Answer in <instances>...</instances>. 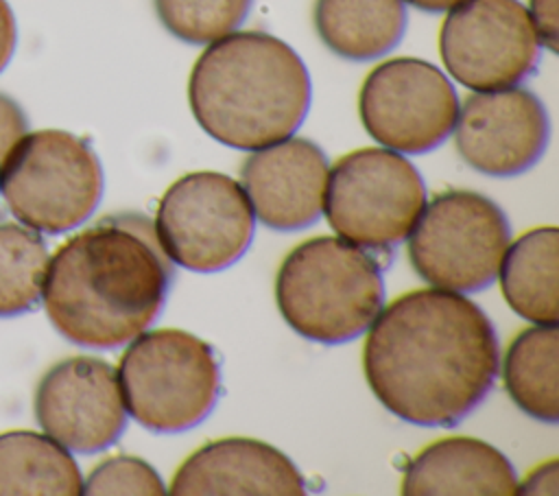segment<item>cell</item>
<instances>
[{
  "label": "cell",
  "mask_w": 559,
  "mask_h": 496,
  "mask_svg": "<svg viewBox=\"0 0 559 496\" xmlns=\"http://www.w3.org/2000/svg\"><path fill=\"white\" fill-rule=\"evenodd\" d=\"M301 57L264 31H234L207 44L188 79V103L216 142L255 151L293 135L310 107Z\"/></svg>",
  "instance_id": "3"
},
{
  "label": "cell",
  "mask_w": 559,
  "mask_h": 496,
  "mask_svg": "<svg viewBox=\"0 0 559 496\" xmlns=\"http://www.w3.org/2000/svg\"><path fill=\"white\" fill-rule=\"evenodd\" d=\"M365 131L397 153H428L454 129L459 96L450 79L430 61L395 57L378 63L358 92Z\"/></svg>",
  "instance_id": "10"
},
{
  "label": "cell",
  "mask_w": 559,
  "mask_h": 496,
  "mask_svg": "<svg viewBox=\"0 0 559 496\" xmlns=\"http://www.w3.org/2000/svg\"><path fill=\"white\" fill-rule=\"evenodd\" d=\"M33 411L46 435L81 454L109 448L127 426L118 371L96 356L55 363L37 382Z\"/></svg>",
  "instance_id": "12"
},
{
  "label": "cell",
  "mask_w": 559,
  "mask_h": 496,
  "mask_svg": "<svg viewBox=\"0 0 559 496\" xmlns=\"http://www.w3.org/2000/svg\"><path fill=\"white\" fill-rule=\"evenodd\" d=\"M557 2L559 0H528V9H526L539 44L550 52H557V39H559Z\"/></svg>",
  "instance_id": "25"
},
{
  "label": "cell",
  "mask_w": 559,
  "mask_h": 496,
  "mask_svg": "<svg viewBox=\"0 0 559 496\" xmlns=\"http://www.w3.org/2000/svg\"><path fill=\"white\" fill-rule=\"evenodd\" d=\"M15 39H17V31H15L13 11L7 0H0V72L7 68V63L13 57Z\"/></svg>",
  "instance_id": "27"
},
{
  "label": "cell",
  "mask_w": 559,
  "mask_h": 496,
  "mask_svg": "<svg viewBox=\"0 0 559 496\" xmlns=\"http://www.w3.org/2000/svg\"><path fill=\"white\" fill-rule=\"evenodd\" d=\"M170 494H306L293 459L251 437H225L194 450L175 472Z\"/></svg>",
  "instance_id": "15"
},
{
  "label": "cell",
  "mask_w": 559,
  "mask_h": 496,
  "mask_svg": "<svg viewBox=\"0 0 559 496\" xmlns=\"http://www.w3.org/2000/svg\"><path fill=\"white\" fill-rule=\"evenodd\" d=\"M275 302L304 339L345 343L360 336L384 306L382 267L371 251L345 238H308L282 260Z\"/></svg>",
  "instance_id": "4"
},
{
  "label": "cell",
  "mask_w": 559,
  "mask_h": 496,
  "mask_svg": "<svg viewBox=\"0 0 559 496\" xmlns=\"http://www.w3.org/2000/svg\"><path fill=\"white\" fill-rule=\"evenodd\" d=\"M406 22L404 0H314L319 39L349 61H369L393 50Z\"/></svg>",
  "instance_id": "17"
},
{
  "label": "cell",
  "mask_w": 559,
  "mask_h": 496,
  "mask_svg": "<svg viewBox=\"0 0 559 496\" xmlns=\"http://www.w3.org/2000/svg\"><path fill=\"white\" fill-rule=\"evenodd\" d=\"M166 485L157 470L140 457L116 454L100 461L83 481L81 494H164Z\"/></svg>",
  "instance_id": "23"
},
{
  "label": "cell",
  "mask_w": 559,
  "mask_h": 496,
  "mask_svg": "<svg viewBox=\"0 0 559 496\" xmlns=\"http://www.w3.org/2000/svg\"><path fill=\"white\" fill-rule=\"evenodd\" d=\"M452 131L456 151L472 170L515 177L542 160L550 120L535 92L513 85L465 96Z\"/></svg>",
  "instance_id": "13"
},
{
  "label": "cell",
  "mask_w": 559,
  "mask_h": 496,
  "mask_svg": "<svg viewBox=\"0 0 559 496\" xmlns=\"http://www.w3.org/2000/svg\"><path fill=\"white\" fill-rule=\"evenodd\" d=\"M155 234L170 262L214 273L234 264L253 238V212L229 175L197 170L168 186L157 203Z\"/></svg>",
  "instance_id": "9"
},
{
  "label": "cell",
  "mask_w": 559,
  "mask_h": 496,
  "mask_svg": "<svg viewBox=\"0 0 559 496\" xmlns=\"http://www.w3.org/2000/svg\"><path fill=\"white\" fill-rule=\"evenodd\" d=\"M175 271L153 221L114 212L70 236L48 260L41 302L74 345L114 350L162 312Z\"/></svg>",
  "instance_id": "2"
},
{
  "label": "cell",
  "mask_w": 559,
  "mask_h": 496,
  "mask_svg": "<svg viewBox=\"0 0 559 496\" xmlns=\"http://www.w3.org/2000/svg\"><path fill=\"white\" fill-rule=\"evenodd\" d=\"M328 157L308 138L255 149L240 166V186L262 225L277 232L310 227L323 212Z\"/></svg>",
  "instance_id": "14"
},
{
  "label": "cell",
  "mask_w": 559,
  "mask_h": 496,
  "mask_svg": "<svg viewBox=\"0 0 559 496\" xmlns=\"http://www.w3.org/2000/svg\"><path fill=\"white\" fill-rule=\"evenodd\" d=\"M408 260L428 284L476 293L498 277L511 229L502 208L474 190H443L408 232Z\"/></svg>",
  "instance_id": "8"
},
{
  "label": "cell",
  "mask_w": 559,
  "mask_h": 496,
  "mask_svg": "<svg viewBox=\"0 0 559 496\" xmlns=\"http://www.w3.org/2000/svg\"><path fill=\"white\" fill-rule=\"evenodd\" d=\"M28 131V120L22 107L0 92V166L15 142Z\"/></svg>",
  "instance_id": "24"
},
{
  "label": "cell",
  "mask_w": 559,
  "mask_h": 496,
  "mask_svg": "<svg viewBox=\"0 0 559 496\" xmlns=\"http://www.w3.org/2000/svg\"><path fill=\"white\" fill-rule=\"evenodd\" d=\"M103 186L96 151L61 129L26 131L0 166L9 212L39 234H63L85 223L100 203Z\"/></svg>",
  "instance_id": "6"
},
{
  "label": "cell",
  "mask_w": 559,
  "mask_h": 496,
  "mask_svg": "<svg viewBox=\"0 0 559 496\" xmlns=\"http://www.w3.org/2000/svg\"><path fill=\"white\" fill-rule=\"evenodd\" d=\"M253 0H153L162 26L186 44H210L234 33Z\"/></svg>",
  "instance_id": "22"
},
{
  "label": "cell",
  "mask_w": 559,
  "mask_h": 496,
  "mask_svg": "<svg viewBox=\"0 0 559 496\" xmlns=\"http://www.w3.org/2000/svg\"><path fill=\"white\" fill-rule=\"evenodd\" d=\"M559 492V461L550 459L542 465H537L528 476L518 483L515 494H528V496H542V494H557Z\"/></svg>",
  "instance_id": "26"
},
{
  "label": "cell",
  "mask_w": 559,
  "mask_h": 496,
  "mask_svg": "<svg viewBox=\"0 0 559 496\" xmlns=\"http://www.w3.org/2000/svg\"><path fill=\"white\" fill-rule=\"evenodd\" d=\"M500 288L511 310L533 323H557L559 229L535 227L504 249L500 260Z\"/></svg>",
  "instance_id": "18"
},
{
  "label": "cell",
  "mask_w": 559,
  "mask_h": 496,
  "mask_svg": "<svg viewBox=\"0 0 559 496\" xmlns=\"http://www.w3.org/2000/svg\"><path fill=\"white\" fill-rule=\"evenodd\" d=\"M83 492V476L66 446L35 430L0 433V494Z\"/></svg>",
  "instance_id": "20"
},
{
  "label": "cell",
  "mask_w": 559,
  "mask_h": 496,
  "mask_svg": "<svg viewBox=\"0 0 559 496\" xmlns=\"http://www.w3.org/2000/svg\"><path fill=\"white\" fill-rule=\"evenodd\" d=\"M426 203L419 170L386 146L356 149L328 170L323 212L345 240L389 253L413 229Z\"/></svg>",
  "instance_id": "7"
},
{
  "label": "cell",
  "mask_w": 559,
  "mask_h": 496,
  "mask_svg": "<svg viewBox=\"0 0 559 496\" xmlns=\"http://www.w3.org/2000/svg\"><path fill=\"white\" fill-rule=\"evenodd\" d=\"M48 260V247L37 229L0 221V317L37 306Z\"/></svg>",
  "instance_id": "21"
},
{
  "label": "cell",
  "mask_w": 559,
  "mask_h": 496,
  "mask_svg": "<svg viewBox=\"0 0 559 496\" xmlns=\"http://www.w3.org/2000/svg\"><path fill=\"white\" fill-rule=\"evenodd\" d=\"M498 336L485 310L445 288L408 291L371 321L362 369L378 402L417 426H454L491 391Z\"/></svg>",
  "instance_id": "1"
},
{
  "label": "cell",
  "mask_w": 559,
  "mask_h": 496,
  "mask_svg": "<svg viewBox=\"0 0 559 496\" xmlns=\"http://www.w3.org/2000/svg\"><path fill=\"white\" fill-rule=\"evenodd\" d=\"M404 2H408L415 9L426 11V13H441V11H448L454 4H459L461 0H404Z\"/></svg>",
  "instance_id": "28"
},
{
  "label": "cell",
  "mask_w": 559,
  "mask_h": 496,
  "mask_svg": "<svg viewBox=\"0 0 559 496\" xmlns=\"http://www.w3.org/2000/svg\"><path fill=\"white\" fill-rule=\"evenodd\" d=\"M518 476L511 461L476 437H445L415 454L402 479V494L511 496Z\"/></svg>",
  "instance_id": "16"
},
{
  "label": "cell",
  "mask_w": 559,
  "mask_h": 496,
  "mask_svg": "<svg viewBox=\"0 0 559 496\" xmlns=\"http://www.w3.org/2000/svg\"><path fill=\"white\" fill-rule=\"evenodd\" d=\"M557 361V323H535L513 336L502 363V380L511 400L520 411L546 424L559 420Z\"/></svg>",
  "instance_id": "19"
},
{
  "label": "cell",
  "mask_w": 559,
  "mask_h": 496,
  "mask_svg": "<svg viewBox=\"0 0 559 496\" xmlns=\"http://www.w3.org/2000/svg\"><path fill=\"white\" fill-rule=\"evenodd\" d=\"M439 31L445 70L461 85L485 92L528 79L539 59V39L520 0H461Z\"/></svg>",
  "instance_id": "11"
},
{
  "label": "cell",
  "mask_w": 559,
  "mask_h": 496,
  "mask_svg": "<svg viewBox=\"0 0 559 496\" xmlns=\"http://www.w3.org/2000/svg\"><path fill=\"white\" fill-rule=\"evenodd\" d=\"M129 415L151 433H183L201 424L221 395V363L210 343L159 328L129 341L118 363Z\"/></svg>",
  "instance_id": "5"
}]
</instances>
